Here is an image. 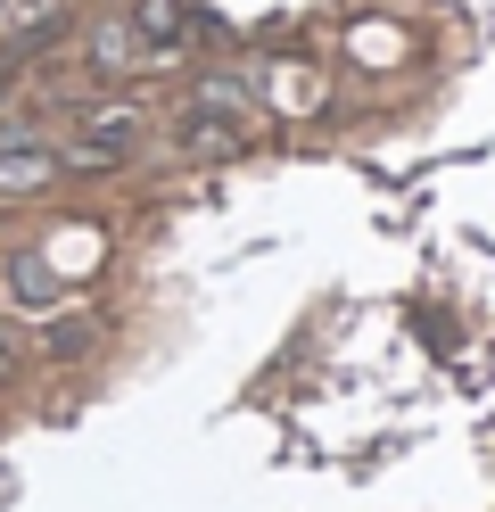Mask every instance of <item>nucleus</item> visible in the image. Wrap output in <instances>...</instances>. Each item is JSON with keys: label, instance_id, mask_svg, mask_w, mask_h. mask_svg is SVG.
<instances>
[{"label": "nucleus", "instance_id": "4", "mask_svg": "<svg viewBox=\"0 0 495 512\" xmlns=\"http://www.w3.org/2000/svg\"><path fill=\"white\" fill-rule=\"evenodd\" d=\"M240 141H248V124H215L207 108H198V116L182 124V133H174V149H182V157H231Z\"/></svg>", "mask_w": 495, "mask_h": 512}, {"label": "nucleus", "instance_id": "7", "mask_svg": "<svg viewBox=\"0 0 495 512\" xmlns=\"http://www.w3.org/2000/svg\"><path fill=\"white\" fill-rule=\"evenodd\" d=\"M182 25V0H141V34H174Z\"/></svg>", "mask_w": 495, "mask_h": 512}, {"label": "nucleus", "instance_id": "1", "mask_svg": "<svg viewBox=\"0 0 495 512\" xmlns=\"http://www.w3.org/2000/svg\"><path fill=\"white\" fill-rule=\"evenodd\" d=\"M75 166H124L132 141H141V108H83L75 116Z\"/></svg>", "mask_w": 495, "mask_h": 512}, {"label": "nucleus", "instance_id": "3", "mask_svg": "<svg viewBox=\"0 0 495 512\" xmlns=\"http://www.w3.org/2000/svg\"><path fill=\"white\" fill-rule=\"evenodd\" d=\"M50 174H58L50 149H9L0 141V199H25V190H42Z\"/></svg>", "mask_w": 495, "mask_h": 512}, {"label": "nucleus", "instance_id": "2", "mask_svg": "<svg viewBox=\"0 0 495 512\" xmlns=\"http://www.w3.org/2000/svg\"><path fill=\"white\" fill-rule=\"evenodd\" d=\"M165 58H174V50H141V42H132V25H91V67L99 75H141V67H165Z\"/></svg>", "mask_w": 495, "mask_h": 512}, {"label": "nucleus", "instance_id": "8", "mask_svg": "<svg viewBox=\"0 0 495 512\" xmlns=\"http://www.w3.org/2000/svg\"><path fill=\"white\" fill-rule=\"evenodd\" d=\"M17 364H25V356H17V339H9V331H0V380H9Z\"/></svg>", "mask_w": 495, "mask_h": 512}, {"label": "nucleus", "instance_id": "6", "mask_svg": "<svg viewBox=\"0 0 495 512\" xmlns=\"http://www.w3.org/2000/svg\"><path fill=\"white\" fill-rule=\"evenodd\" d=\"M198 108H207V116H240V124H248V91L231 83V75H215V83H198Z\"/></svg>", "mask_w": 495, "mask_h": 512}, {"label": "nucleus", "instance_id": "5", "mask_svg": "<svg viewBox=\"0 0 495 512\" xmlns=\"http://www.w3.org/2000/svg\"><path fill=\"white\" fill-rule=\"evenodd\" d=\"M91 339H99V323H91L83 306H66V314H58V331H42V356L75 364V356H91Z\"/></svg>", "mask_w": 495, "mask_h": 512}]
</instances>
